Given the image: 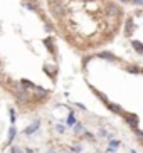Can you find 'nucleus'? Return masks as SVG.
I'll list each match as a JSON object with an SVG mask.
<instances>
[{
	"label": "nucleus",
	"mask_w": 143,
	"mask_h": 153,
	"mask_svg": "<svg viewBox=\"0 0 143 153\" xmlns=\"http://www.w3.org/2000/svg\"><path fill=\"white\" fill-rule=\"evenodd\" d=\"M49 10H51V15L54 19H63L64 14H66V9H64L63 2L59 0V2H49Z\"/></svg>",
	"instance_id": "nucleus-1"
},
{
	"label": "nucleus",
	"mask_w": 143,
	"mask_h": 153,
	"mask_svg": "<svg viewBox=\"0 0 143 153\" xmlns=\"http://www.w3.org/2000/svg\"><path fill=\"white\" fill-rule=\"evenodd\" d=\"M106 15H108V19L118 20V19H121V15H123V10H121V7L118 4H108L106 5Z\"/></svg>",
	"instance_id": "nucleus-2"
},
{
	"label": "nucleus",
	"mask_w": 143,
	"mask_h": 153,
	"mask_svg": "<svg viewBox=\"0 0 143 153\" xmlns=\"http://www.w3.org/2000/svg\"><path fill=\"white\" fill-rule=\"evenodd\" d=\"M13 96H15V101H17L19 106H27V104L32 103V94H29L27 91H19Z\"/></svg>",
	"instance_id": "nucleus-3"
},
{
	"label": "nucleus",
	"mask_w": 143,
	"mask_h": 153,
	"mask_svg": "<svg viewBox=\"0 0 143 153\" xmlns=\"http://www.w3.org/2000/svg\"><path fill=\"white\" fill-rule=\"evenodd\" d=\"M121 116H123V120H125V123H126L128 126H130L131 130H135V128H138V123H140V120H138V116H136L135 113H123Z\"/></svg>",
	"instance_id": "nucleus-4"
},
{
	"label": "nucleus",
	"mask_w": 143,
	"mask_h": 153,
	"mask_svg": "<svg viewBox=\"0 0 143 153\" xmlns=\"http://www.w3.org/2000/svg\"><path fill=\"white\" fill-rule=\"evenodd\" d=\"M39 128H40V120H36L32 125H29L25 130H24V135H25V136H31V135H34V133H36Z\"/></svg>",
	"instance_id": "nucleus-5"
},
{
	"label": "nucleus",
	"mask_w": 143,
	"mask_h": 153,
	"mask_svg": "<svg viewBox=\"0 0 143 153\" xmlns=\"http://www.w3.org/2000/svg\"><path fill=\"white\" fill-rule=\"evenodd\" d=\"M121 145V141L120 140H108V148H106V152H109V153H115L116 152V148Z\"/></svg>",
	"instance_id": "nucleus-6"
},
{
	"label": "nucleus",
	"mask_w": 143,
	"mask_h": 153,
	"mask_svg": "<svg viewBox=\"0 0 143 153\" xmlns=\"http://www.w3.org/2000/svg\"><path fill=\"white\" fill-rule=\"evenodd\" d=\"M106 108L109 109V111H113L115 114H123V113H125V111H123V108H121L120 104H116V103H111V101H109V103L106 104Z\"/></svg>",
	"instance_id": "nucleus-7"
},
{
	"label": "nucleus",
	"mask_w": 143,
	"mask_h": 153,
	"mask_svg": "<svg viewBox=\"0 0 143 153\" xmlns=\"http://www.w3.org/2000/svg\"><path fill=\"white\" fill-rule=\"evenodd\" d=\"M24 7L32 10V12H37V10H39V5H37L36 0H25V2H24Z\"/></svg>",
	"instance_id": "nucleus-8"
},
{
	"label": "nucleus",
	"mask_w": 143,
	"mask_h": 153,
	"mask_svg": "<svg viewBox=\"0 0 143 153\" xmlns=\"http://www.w3.org/2000/svg\"><path fill=\"white\" fill-rule=\"evenodd\" d=\"M133 17H128L125 22V34L126 36H131V32H133Z\"/></svg>",
	"instance_id": "nucleus-9"
},
{
	"label": "nucleus",
	"mask_w": 143,
	"mask_h": 153,
	"mask_svg": "<svg viewBox=\"0 0 143 153\" xmlns=\"http://www.w3.org/2000/svg\"><path fill=\"white\" fill-rule=\"evenodd\" d=\"M76 116H74V111H72V109H71V111H69V114H67V118H66V125L67 126H74V125H76Z\"/></svg>",
	"instance_id": "nucleus-10"
},
{
	"label": "nucleus",
	"mask_w": 143,
	"mask_h": 153,
	"mask_svg": "<svg viewBox=\"0 0 143 153\" xmlns=\"http://www.w3.org/2000/svg\"><path fill=\"white\" fill-rule=\"evenodd\" d=\"M131 47H133L138 54H143V44L140 41H131Z\"/></svg>",
	"instance_id": "nucleus-11"
},
{
	"label": "nucleus",
	"mask_w": 143,
	"mask_h": 153,
	"mask_svg": "<svg viewBox=\"0 0 143 153\" xmlns=\"http://www.w3.org/2000/svg\"><path fill=\"white\" fill-rule=\"evenodd\" d=\"M20 84H22V88L24 89H34V88H36V84H34V82L32 81H27V79H22V81H20Z\"/></svg>",
	"instance_id": "nucleus-12"
},
{
	"label": "nucleus",
	"mask_w": 143,
	"mask_h": 153,
	"mask_svg": "<svg viewBox=\"0 0 143 153\" xmlns=\"http://www.w3.org/2000/svg\"><path fill=\"white\" fill-rule=\"evenodd\" d=\"M17 136V130H15V126H10V130H9V143H12L13 141V138Z\"/></svg>",
	"instance_id": "nucleus-13"
},
{
	"label": "nucleus",
	"mask_w": 143,
	"mask_h": 153,
	"mask_svg": "<svg viewBox=\"0 0 143 153\" xmlns=\"http://www.w3.org/2000/svg\"><path fill=\"white\" fill-rule=\"evenodd\" d=\"M99 57H101V59H108V61H116V57H115L113 54H109V52H101Z\"/></svg>",
	"instance_id": "nucleus-14"
},
{
	"label": "nucleus",
	"mask_w": 143,
	"mask_h": 153,
	"mask_svg": "<svg viewBox=\"0 0 143 153\" xmlns=\"http://www.w3.org/2000/svg\"><path fill=\"white\" fill-rule=\"evenodd\" d=\"M74 133H76V135H79V133H84V126L81 125L79 121L74 125Z\"/></svg>",
	"instance_id": "nucleus-15"
},
{
	"label": "nucleus",
	"mask_w": 143,
	"mask_h": 153,
	"mask_svg": "<svg viewBox=\"0 0 143 153\" xmlns=\"http://www.w3.org/2000/svg\"><path fill=\"white\" fill-rule=\"evenodd\" d=\"M99 136H101V138H108V140L113 138V135H111V133H108L104 128H101V130H99Z\"/></svg>",
	"instance_id": "nucleus-16"
},
{
	"label": "nucleus",
	"mask_w": 143,
	"mask_h": 153,
	"mask_svg": "<svg viewBox=\"0 0 143 153\" xmlns=\"http://www.w3.org/2000/svg\"><path fill=\"white\" fill-rule=\"evenodd\" d=\"M9 114H10V123L13 125V123H15V120H17V111H15L13 108H10L9 109Z\"/></svg>",
	"instance_id": "nucleus-17"
},
{
	"label": "nucleus",
	"mask_w": 143,
	"mask_h": 153,
	"mask_svg": "<svg viewBox=\"0 0 143 153\" xmlns=\"http://www.w3.org/2000/svg\"><path fill=\"white\" fill-rule=\"evenodd\" d=\"M133 133H135V136H136V140H138V141H143V131H142V130H138V128H135V130H133Z\"/></svg>",
	"instance_id": "nucleus-18"
},
{
	"label": "nucleus",
	"mask_w": 143,
	"mask_h": 153,
	"mask_svg": "<svg viewBox=\"0 0 143 153\" xmlns=\"http://www.w3.org/2000/svg\"><path fill=\"white\" fill-rule=\"evenodd\" d=\"M54 130H56V131H57V133H59V135H63V133H64V131H66V126H64V125H59V123H57V125H56V126H54Z\"/></svg>",
	"instance_id": "nucleus-19"
},
{
	"label": "nucleus",
	"mask_w": 143,
	"mask_h": 153,
	"mask_svg": "<svg viewBox=\"0 0 143 153\" xmlns=\"http://www.w3.org/2000/svg\"><path fill=\"white\" fill-rule=\"evenodd\" d=\"M130 4L136 5V7H143V0H130Z\"/></svg>",
	"instance_id": "nucleus-20"
},
{
	"label": "nucleus",
	"mask_w": 143,
	"mask_h": 153,
	"mask_svg": "<svg viewBox=\"0 0 143 153\" xmlns=\"http://www.w3.org/2000/svg\"><path fill=\"white\" fill-rule=\"evenodd\" d=\"M128 71H130V72H135V74H138V72H140V68H136V66H131Z\"/></svg>",
	"instance_id": "nucleus-21"
},
{
	"label": "nucleus",
	"mask_w": 143,
	"mask_h": 153,
	"mask_svg": "<svg viewBox=\"0 0 143 153\" xmlns=\"http://www.w3.org/2000/svg\"><path fill=\"white\" fill-rule=\"evenodd\" d=\"M72 152H74V153H81V152H83V146H79V145H76V146L72 148Z\"/></svg>",
	"instance_id": "nucleus-22"
},
{
	"label": "nucleus",
	"mask_w": 143,
	"mask_h": 153,
	"mask_svg": "<svg viewBox=\"0 0 143 153\" xmlns=\"http://www.w3.org/2000/svg\"><path fill=\"white\" fill-rule=\"evenodd\" d=\"M84 136L88 140H94V135H93V133H89V131H84Z\"/></svg>",
	"instance_id": "nucleus-23"
},
{
	"label": "nucleus",
	"mask_w": 143,
	"mask_h": 153,
	"mask_svg": "<svg viewBox=\"0 0 143 153\" xmlns=\"http://www.w3.org/2000/svg\"><path fill=\"white\" fill-rule=\"evenodd\" d=\"M76 106H77V108H81V109H83V111H86V106H84V104H81V103H76Z\"/></svg>",
	"instance_id": "nucleus-24"
},
{
	"label": "nucleus",
	"mask_w": 143,
	"mask_h": 153,
	"mask_svg": "<svg viewBox=\"0 0 143 153\" xmlns=\"http://www.w3.org/2000/svg\"><path fill=\"white\" fill-rule=\"evenodd\" d=\"M12 153H22V152H20L19 148H12Z\"/></svg>",
	"instance_id": "nucleus-25"
},
{
	"label": "nucleus",
	"mask_w": 143,
	"mask_h": 153,
	"mask_svg": "<svg viewBox=\"0 0 143 153\" xmlns=\"http://www.w3.org/2000/svg\"><path fill=\"white\" fill-rule=\"evenodd\" d=\"M118 2H121V4H130V0H118Z\"/></svg>",
	"instance_id": "nucleus-26"
},
{
	"label": "nucleus",
	"mask_w": 143,
	"mask_h": 153,
	"mask_svg": "<svg viewBox=\"0 0 143 153\" xmlns=\"http://www.w3.org/2000/svg\"><path fill=\"white\" fill-rule=\"evenodd\" d=\"M130 153H136V152H135V150H130Z\"/></svg>",
	"instance_id": "nucleus-27"
},
{
	"label": "nucleus",
	"mask_w": 143,
	"mask_h": 153,
	"mask_svg": "<svg viewBox=\"0 0 143 153\" xmlns=\"http://www.w3.org/2000/svg\"><path fill=\"white\" fill-rule=\"evenodd\" d=\"M140 72H142V74H143V68H140Z\"/></svg>",
	"instance_id": "nucleus-28"
},
{
	"label": "nucleus",
	"mask_w": 143,
	"mask_h": 153,
	"mask_svg": "<svg viewBox=\"0 0 143 153\" xmlns=\"http://www.w3.org/2000/svg\"><path fill=\"white\" fill-rule=\"evenodd\" d=\"M49 2H59V0H49Z\"/></svg>",
	"instance_id": "nucleus-29"
},
{
	"label": "nucleus",
	"mask_w": 143,
	"mask_h": 153,
	"mask_svg": "<svg viewBox=\"0 0 143 153\" xmlns=\"http://www.w3.org/2000/svg\"><path fill=\"white\" fill-rule=\"evenodd\" d=\"M83 2H89V0H83Z\"/></svg>",
	"instance_id": "nucleus-30"
},
{
	"label": "nucleus",
	"mask_w": 143,
	"mask_h": 153,
	"mask_svg": "<svg viewBox=\"0 0 143 153\" xmlns=\"http://www.w3.org/2000/svg\"><path fill=\"white\" fill-rule=\"evenodd\" d=\"M49 153H56V152H49Z\"/></svg>",
	"instance_id": "nucleus-31"
}]
</instances>
